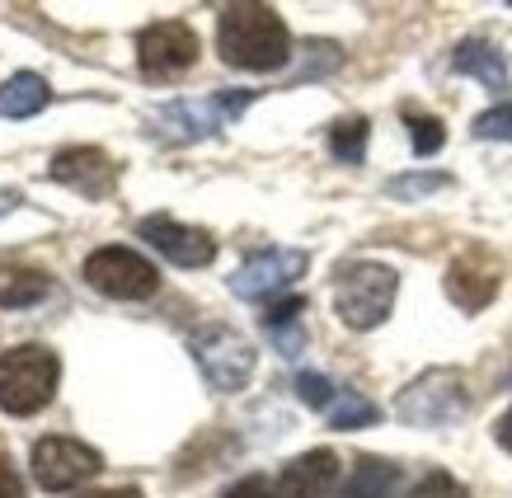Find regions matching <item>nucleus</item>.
<instances>
[{"label": "nucleus", "mask_w": 512, "mask_h": 498, "mask_svg": "<svg viewBox=\"0 0 512 498\" xmlns=\"http://www.w3.org/2000/svg\"><path fill=\"white\" fill-rule=\"evenodd\" d=\"M137 235L156 254H165L174 268H207L217 259V240L212 235L198 231V226H184V221H174V217H141Z\"/></svg>", "instance_id": "9d476101"}, {"label": "nucleus", "mask_w": 512, "mask_h": 498, "mask_svg": "<svg viewBox=\"0 0 512 498\" xmlns=\"http://www.w3.org/2000/svg\"><path fill=\"white\" fill-rule=\"evenodd\" d=\"M47 292H52V282H47V273H38V268H0V306H5V311L38 306Z\"/></svg>", "instance_id": "a211bd4d"}, {"label": "nucleus", "mask_w": 512, "mask_h": 498, "mask_svg": "<svg viewBox=\"0 0 512 498\" xmlns=\"http://www.w3.org/2000/svg\"><path fill=\"white\" fill-rule=\"evenodd\" d=\"M221 498H278V494H273V484H268L264 475H245V480L231 484Z\"/></svg>", "instance_id": "bb28decb"}, {"label": "nucleus", "mask_w": 512, "mask_h": 498, "mask_svg": "<svg viewBox=\"0 0 512 498\" xmlns=\"http://www.w3.org/2000/svg\"><path fill=\"white\" fill-rule=\"evenodd\" d=\"M409 498H470V494L456 475H447V470H428V475L409 489Z\"/></svg>", "instance_id": "393cba45"}, {"label": "nucleus", "mask_w": 512, "mask_h": 498, "mask_svg": "<svg viewBox=\"0 0 512 498\" xmlns=\"http://www.w3.org/2000/svg\"><path fill=\"white\" fill-rule=\"evenodd\" d=\"M273 343H278L282 358H296V353L306 348V334H301L296 325H287V329H273Z\"/></svg>", "instance_id": "cd10ccee"}, {"label": "nucleus", "mask_w": 512, "mask_h": 498, "mask_svg": "<svg viewBox=\"0 0 512 498\" xmlns=\"http://www.w3.org/2000/svg\"><path fill=\"white\" fill-rule=\"evenodd\" d=\"M437 188H451V174H395L386 184V193L395 203H414V198H428Z\"/></svg>", "instance_id": "4be33fe9"}, {"label": "nucleus", "mask_w": 512, "mask_h": 498, "mask_svg": "<svg viewBox=\"0 0 512 498\" xmlns=\"http://www.w3.org/2000/svg\"><path fill=\"white\" fill-rule=\"evenodd\" d=\"M217 127H226L217 99H207V104L179 99V104H165V109L151 113V132H160V137H170V141H202V137H212Z\"/></svg>", "instance_id": "4468645a"}, {"label": "nucleus", "mask_w": 512, "mask_h": 498, "mask_svg": "<svg viewBox=\"0 0 512 498\" xmlns=\"http://www.w3.org/2000/svg\"><path fill=\"white\" fill-rule=\"evenodd\" d=\"M29 466H33V480L43 484L47 494H66L80 480L99 475L104 456L94 452L90 442H76V437H43V442H33Z\"/></svg>", "instance_id": "0eeeda50"}, {"label": "nucleus", "mask_w": 512, "mask_h": 498, "mask_svg": "<svg viewBox=\"0 0 512 498\" xmlns=\"http://www.w3.org/2000/svg\"><path fill=\"white\" fill-rule=\"evenodd\" d=\"M306 268H311L306 249H259L231 273V292L240 301H268L296 278H306Z\"/></svg>", "instance_id": "1a4fd4ad"}, {"label": "nucleus", "mask_w": 512, "mask_h": 498, "mask_svg": "<svg viewBox=\"0 0 512 498\" xmlns=\"http://www.w3.org/2000/svg\"><path fill=\"white\" fill-rule=\"evenodd\" d=\"M0 498H29L24 484H19V475L10 470V461H0Z\"/></svg>", "instance_id": "c85d7f7f"}, {"label": "nucleus", "mask_w": 512, "mask_h": 498, "mask_svg": "<svg viewBox=\"0 0 512 498\" xmlns=\"http://www.w3.org/2000/svg\"><path fill=\"white\" fill-rule=\"evenodd\" d=\"M442 287H447L451 306H461V311L475 315L498 296V287H503V268L489 259V249H466L461 259H451Z\"/></svg>", "instance_id": "f8f14e48"}, {"label": "nucleus", "mask_w": 512, "mask_h": 498, "mask_svg": "<svg viewBox=\"0 0 512 498\" xmlns=\"http://www.w3.org/2000/svg\"><path fill=\"white\" fill-rule=\"evenodd\" d=\"M395 296H400V273H395V268L376 264V259H357V264L339 268V282H334V315H339L348 329L367 334V329L390 320Z\"/></svg>", "instance_id": "7ed1b4c3"}, {"label": "nucleus", "mask_w": 512, "mask_h": 498, "mask_svg": "<svg viewBox=\"0 0 512 498\" xmlns=\"http://www.w3.org/2000/svg\"><path fill=\"white\" fill-rule=\"evenodd\" d=\"M306 311V296H282V301H268L264 306V329L273 334V329H287V325H296V315Z\"/></svg>", "instance_id": "a878e982"}, {"label": "nucleus", "mask_w": 512, "mask_h": 498, "mask_svg": "<svg viewBox=\"0 0 512 498\" xmlns=\"http://www.w3.org/2000/svg\"><path fill=\"white\" fill-rule=\"evenodd\" d=\"M85 282H90L99 296H113V301H146V296L160 292L156 264L127 245L94 249L90 259H85Z\"/></svg>", "instance_id": "423d86ee"}, {"label": "nucleus", "mask_w": 512, "mask_h": 498, "mask_svg": "<svg viewBox=\"0 0 512 498\" xmlns=\"http://www.w3.org/2000/svg\"><path fill=\"white\" fill-rule=\"evenodd\" d=\"M470 414L466 376L456 367H433V372L414 376L409 386L395 395V419L409 428H451Z\"/></svg>", "instance_id": "20e7f679"}, {"label": "nucleus", "mask_w": 512, "mask_h": 498, "mask_svg": "<svg viewBox=\"0 0 512 498\" xmlns=\"http://www.w3.org/2000/svg\"><path fill=\"white\" fill-rule=\"evenodd\" d=\"M400 484V466L381 456H357L353 475L343 480V498H390Z\"/></svg>", "instance_id": "f3484780"}, {"label": "nucleus", "mask_w": 512, "mask_h": 498, "mask_svg": "<svg viewBox=\"0 0 512 498\" xmlns=\"http://www.w3.org/2000/svg\"><path fill=\"white\" fill-rule=\"evenodd\" d=\"M80 498H146V494L132 489V484H123V489H94V494H80Z\"/></svg>", "instance_id": "7c9ffc66"}, {"label": "nucleus", "mask_w": 512, "mask_h": 498, "mask_svg": "<svg viewBox=\"0 0 512 498\" xmlns=\"http://www.w3.org/2000/svg\"><path fill=\"white\" fill-rule=\"evenodd\" d=\"M470 132L480 141H512V104H494V109H484L475 123H470Z\"/></svg>", "instance_id": "5701e85b"}, {"label": "nucleus", "mask_w": 512, "mask_h": 498, "mask_svg": "<svg viewBox=\"0 0 512 498\" xmlns=\"http://www.w3.org/2000/svg\"><path fill=\"white\" fill-rule=\"evenodd\" d=\"M494 437H498V447H503V452H512V409L494 423Z\"/></svg>", "instance_id": "c756f323"}, {"label": "nucleus", "mask_w": 512, "mask_h": 498, "mask_svg": "<svg viewBox=\"0 0 512 498\" xmlns=\"http://www.w3.org/2000/svg\"><path fill=\"white\" fill-rule=\"evenodd\" d=\"M367 137H372L367 118H339L329 127V156L343 160V165H362L367 160Z\"/></svg>", "instance_id": "6ab92c4d"}, {"label": "nucleus", "mask_w": 512, "mask_h": 498, "mask_svg": "<svg viewBox=\"0 0 512 498\" xmlns=\"http://www.w3.org/2000/svg\"><path fill=\"white\" fill-rule=\"evenodd\" d=\"M451 71H456V76L480 80L484 90H494V94H503L512 85L503 52H498L494 43H484V38H466V43H456V52H451Z\"/></svg>", "instance_id": "2eb2a0df"}, {"label": "nucleus", "mask_w": 512, "mask_h": 498, "mask_svg": "<svg viewBox=\"0 0 512 498\" xmlns=\"http://www.w3.org/2000/svg\"><path fill=\"white\" fill-rule=\"evenodd\" d=\"M57 381H62V362L43 343H15L0 353V409L15 419H29L52 405Z\"/></svg>", "instance_id": "f03ea898"}, {"label": "nucleus", "mask_w": 512, "mask_h": 498, "mask_svg": "<svg viewBox=\"0 0 512 498\" xmlns=\"http://www.w3.org/2000/svg\"><path fill=\"white\" fill-rule=\"evenodd\" d=\"M381 419V409L367 400V395H357V390H343L339 400L329 405V428H339V433H357V428H372Z\"/></svg>", "instance_id": "aec40b11"}, {"label": "nucleus", "mask_w": 512, "mask_h": 498, "mask_svg": "<svg viewBox=\"0 0 512 498\" xmlns=\"http://www.w3.org/2000/svg\"><path fill=\"white\" fill-rule=\"evenodd\" d=\"M198 52H202L198 33L188 29L184 19H160V24L137 33V66L141 76L151 80H170L179 71H188L198 62Z\"/></svg>", "instance_id": "6e6552de"}, {"label": "nucleus", "mask_w": 512, "mask_h": 498, "mask_svg": "<svg viewBox=\"0 0 512 498\" xmlns=\"http://www.w3.org/2000/svg\"><path fill=\"white\" fill-rule=\"evenodd\" d=\"M217 52L235 71H282L292 62V33L273 5H226L217 19Z\"/></svg>", "instance_id": "f257e3e1"}, {"label": "nucleus", "mask_w": 512, "mask_h": 498, "mask_svg": "<svg viewBox=\"0 0 512 498\" xmlns=\"http://www.w3.org/2000/svg\"><path fill=\"white\" fill-rule=\"evenodd\" d=\"M52 104V85L38 71H15L0 85V118H33Z\"/></svg>", "instance_id": "dca6fc26"}, {"label": "nucleus", "mask_w": 512, "mask_h": 498, "mask_svg": "<svg viewBox=\"0 0 512 498\" xmlns=\"http://www.w3.org/2000/svg\"><path fill=\"white\" fill-rule=\"evenodd\" d=\"M118 174L123 170H118L113 156L99 151V146H66V151L52 156V179L66 184L71 193H80V198H90V203L109 198L113 188H118Z\"/></svg>", "instance_id": "9b49d317"}, {"label": "nucleus", "mask_w": 512, "mask_h": 498, "mask_svg": "<svg viewBox=\"0 0 512 498\" xmlns=\"http://www.w3.org/2000/svg\"><path fill=\"white\" fill-rule=\"evenodd\" d=\"M193 362H198V372L207 376V386L221 390V395H235V390L249 386V376L259 367V353H254V343L231 325H207L198 329L193 339Z\"/></svg>", "instance_id": "39448f33"}, {"label": "nucleus", "mask_w": 512, "mask_h": 498, "mask_svg": "<svg viewBox=\"0 0 512 498\" xmlns=\"http://www.w3.org/2000/svg\"><path fill=\"white\" fill-rule=\"evenodd\" d=\"M404 123H409V141H414V156L419 160L437 156V151L447 146V127H442V118H433V113L404 109Z\"/></svg>", "instance_id": "412c9836"}, {"label": "nucleus", "mask_w": 512, "mask_h": 498, "mask_svg": "<svg viewBox=\"0 0 512 498\" xmlns=\"http://www.w3.org/2000/svg\"><path fill=\"white\" fill-rule=\"evenodd\" d=\"M296 400H301L306 409H329L339 395H334V386H329V376L301 372V376H296Z\"/></svg>", "instance_id": "b1692460"}, {"label": "nucleus", "mask_w": 512, "mask_h": 498, "mask_svg": "<svg viewBox=\"0 0 512 498\" xmlns=\"http://www.w3.org/2000/svg\"><path fill=\"white\" fill-rule=\"evenodd\" d=\"M339 489V456L329 447H315V452L287 461L278 475V498H329Z\"/></svg>", "instance_id": "ddd939ff"}]
</instances>
